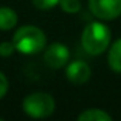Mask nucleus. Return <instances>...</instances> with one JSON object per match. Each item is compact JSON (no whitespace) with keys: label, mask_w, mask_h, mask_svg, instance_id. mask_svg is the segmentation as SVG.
Here are the masks:
<instances>
[{"label":"nucleus","mask_w":121,"mask_h":121,"mask_svg":"<svg viewBox=\"0 0 121 121\" xmlns=\"http://www.w3.org/2000/svg\"><path fill=\"white\" fill-rule=\"evenodd\" d=\"M110 40H111V33H110L108 27L98 22L90 23L84 29L83 36H81L83 47L91 56L104 53L110 44Z\"/></svg>","instance_id":"1"},{"label":"nucleus","mask_w":121,"mask_h":121,"mask_svg":"<svg viewBox=\"0 0 121 121\" xmlns=\"http://www.w3.org/2000/svg\"><path fill=\"white\" fill-rule=\"evenodd\" d=\"M16 50L23 54H36L46 46V34L36 26H23L13 36Z\"/></svg>","instance_id":"2"},{"label":"nucleus","mask_w":121,"mask_h":121,"mask_svg":"<svg viewBox=\"0 0 121 121\" xmlns=\"http://www.w3.org/2000/svg\"><path fill=\"white\" fill-rule=\"evenodd\" d=\"M54 98L47 93H33L23 101V110L33 118H44L54 112Z\"/></svg>","instance_id":"3"},{"label":"nucleus","mask_w":121,"mask_h":121,"mask_svg":"<svg viewBox=\"0 0 121 121\" xmlns=\"http://www.w3.org/2000/svg\"><path fill=\"white\" fill-rule=\"evenodd\" d=\"M91 13L103 20H114L121 14V0H90Z\"/></svg>","instance_id":"4"},{"label":"nucleus","mask_w":121,"mask_h":121,"mask_svg":"<svg viewBox=\"0 0 121 121\" xmlns=\"http://www.w3.org/2000/svg\"><path fill=\"white\" fill-rule=\"evenodd\" d=\"M69 57H70V53H69V48L60 43H54L51 44L46 53H44V61L48 67H53V69H61L67 64L69 61Z\"/></svg>","instance_id":"5"},{"label":"nucleus","mask_w":121,"mask_h":121,"mask_svg":"<svg viewBox=\"0 0 121 121\" xmlns=\"http://www.w3.org/2000/svg\"><path fill=\"white\" fill-rule=\"evenodd\" d=\"M66 74H67V78L73 84H84L90 78L91 70L84 61H78L77 60V61H73L67 66Z\"/></svg>","instance_id":"6"},{"label":"nucleus","mask_w":121,"mask_h":121,"mask_svg":"<svg viewBox=\"0 0 121 121\" xmlns=\"http://www.w3.org/2000/svg\"><path fill=\"white\" fill-rule=\"evenodd\" d=\"M17 24V14L10 7H0V30H10Z\"/></svg>","instance_id":"7"},{"label":"nucleus","mask_w":121,"mask_h":121,"mask_svg":"<svg viewBox=\"0 0 121 121\" xmlns=\"http://www.w3.org/2000/svg\"><path fill=\"white\" fill-rule=\"evenodd\" d=\"M108 64H110V67L114 71L121 73V39H118L117 41H114V44L110 48Z\"/></svg>","instance_id":"8"},{"label":"nucleus","mask_w":121,"mask_h":121,"mask_svg":"<svg viewBox=\"0 0 121 121\" xmlns=\"http://www.w3.org/2000/svg\"><path fill=\"white\" fill-rule=\"evenodd\" d=\"M78 120L80 121H111V115L103 110L90 108V110H86L84 112H81L78 115Z\"/></svg>","instance_id":"9"},{"label":"nucleus","mask_w":121,"mask_h":121,"mask_svg":"<svg viewBox=\"0 0 121 121\" xmlns=\"http://www.w3.org/2000/svg\"><path fill=\"white\" fill-rule=\"evenodd\" d=\"M61 9L67 13H76L80 10V0H60Z\"/></svg>","instance_id":"10"},{"label":"nucleus","mask_w":121,"mask_h":121,"mask_svg":"<svg viewBox=\"0 0 121 121\" xmlns=\"http://www.w3.org/2000/svg\"><path fill=\"white\" fill-rule=\"evenodd\" d=\"M60 3V0H33V4L40 10H50Z\"/></svg>","instance_id":"11"},{"label":"nucleus","mask_w":121,"mask_h":121,"mask_svg":"<svg viewBox=\"0 0 121 121\" xmlns=\"http://www.w3.org/2000/svg\"><path fill=\"white\" fill-rule=\"evenodd\" d=\"M14 50H16V47H14V44L10 43V41H3L2 44H0V56H2V57H9V56H12V54L14 53Z\"/></svg>","instance_id":"12"},{"label":"nucleus","mask_w":121,"mask_h":121,"mask_svg":"<svg viewBox=\"0 0 121 121\" xmlns=\"http://www.w3.org/2000/svg\"><path fill=\"white\" fill-rule=\"evenodd\" d=\"M7 90H9V81L6 78V76L0 71V98H3L6 95Z\"/></svg>","instance_id":"13"}]
</instances>
